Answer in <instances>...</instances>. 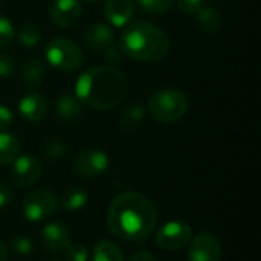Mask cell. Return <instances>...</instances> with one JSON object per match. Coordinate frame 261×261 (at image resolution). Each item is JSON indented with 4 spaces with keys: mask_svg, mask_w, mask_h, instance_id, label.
I'll use <instances>...</instances> for the list:
<instances>
[{
    "mask_svg": "<svg viewBox=\"0 0 261 261\" xmlns=\"http://www.w3.org/2000/svg\"><path fill=\"white\" fill-rule=\"evenodd\" d=\"M158 210L144 194L127 191L116 196L107 211L109 231L125 242L145 240L158 225Z\"/></svg>",
    "mask_w": 261,
    "mask_h": 261,
    "instance_id": "cell-1",
    "label": "cell"
},
{
    "mask_svg": "<svg viewBox=\"0 0 261 261\" xmlns=\"http://www.w3.org/2000/svg\"><path fill=\"white\" fill-rule=\"evenodd\" d=\"M81 104L95 110H112L128 95V78L115 66H95L75 81V93Z\"/></svg>",
    "mask_w": 261,
    "mask_h": 261,
    "instance_id": "cell-2",
    "label": "cell"
},
{
    "mask_svg": "<svg viewBox=\"0 0 261 261\" xmlns=\"http://www.w3.org/2000/svg\"><path fill=\"white\" fill-rule=\"evenodd\" d=\"M119 47L130 60L158 63L170 54L171 41L168 34L158 24L150 21H136L124 29Z\"/></svg>",
    "mask_w": 261,
    "mask_h": 261,
    "instance_id": "cell-3",
    "label": "cell"
},
{
    "mask_svg": "<svg viewBox=\"0 0 261 261\" xmlns=\"http://www.w3.org/2000/svg\"><path fill=\"white\" fill-rule=\"evenodd\" d=\"M188 107V96L174 87L156 90L147 102V110L151 118L161 124H174L180 121L187 115Z\"/></svg>",
    "mask_w": 261,
    "mask_h": 261,
    "instance_id": "cell-4",
    "label": "cell"
},
{
    "mask_svg": "<svg viewBox=\"0 0 261 261\" xmlns=\"http://www.w3.org/2000/svg\"><path fill=\"white\" fill-rule=\"evenodd\" d=\"M44 58L49 66L64 73L78 70L84 61L83 50L67 37H57L50 40L44 49Z\"/></svg>",
    "mask_w": 261,
    "mask_h": 261,
    "instance_id": "cell-5",
    "label": "cell"
},
{
    "mask_svg": "<svg viewBox=\"0 0 261 261\" xmlns=\"http://www.w3.org/2000/svg\"><path fill=\"white\" fill-rule=\"evenodd\" d=\"M58 205H60L58 197L52 191L46 188L35 190L24 197L21 213L26 220L37 223L50 219L57 213Z\"/></svg>",
    "mask_w": 261,
    "mask_h": 261,
    "instance_id": "cell-6",
    "label": "cell"
},
{
    "mask_svg": "<svg viewBox=\"0 0 261 261\" xmlns=\"http://www.w3.org/2000/svg\"><path fill=\"white\" fill-rule=\"evenodd\" d=\"M73 171L84 179H98L107 173L110 159L107 153L96 148H84L75 154L72 162Z\"/></svg>",
    "mask_w": 261,
    "mask_h": 261,
    "instance_id": "cell-7",
    "label": "cell"
},
{
    "mask_svg": "<svg viewBox=\"0 0 261 261\" xmlns=\"http://www.w3.org/2000/svg\"><path fill=\"white\" fill-rule=\"evenodd\" d=\"M193 239L191 226L180 220L167 222L156 232V245L165 251H179L185 248Z\"/></svg>",
    "mask_w": 261,
    "mask_h": 261,
    "instance_id": "cell-8",
    "label": "cell"
},
{
    "mask_svg": "<svg viewBox=\"0 0 261 261\" xmlns=\"http://www.w3.org/2000/svg\"><path fill=\"white\" fill-rule=\"evenodd\" d=\"M43 173L41 162L38 158L32 154H20L14 162H12V170H11V179L17 188H29L32 187Z\"/></svg>",
    "mask_w": 261,
    "mask_h": 261,
    "instance_id": "cell-9",
    "label": "cell"
},
{
    "mask_svg": "<svg viewBox=\"0 0 261 261\" xmlns=\"http://www.w3.org/2000/svg\"><path fill=\"white\" fill-rule=\"evenodd\" d=\"M188 260L190 261H220L222 245L219 239L210 232L197 234L190 240Z\"/></svg>",
    "mask_w": 261,
    "mask_h": 261,
    "instance_id": "cell-10",
    "label": "cell"
},
{
    "mask_svg": "<svg viewBox=\"0 0 261 261\" xmlns=\"http://www.w3.org/2000/svg\"><path fill=\"white\" fill-rule=\"evenodd\" d=\"M41 243L47 252L61 254L70 245V231L61 222L47 223L41 229Z\"/></svg>",
    "mask_w": 261,
    "mask_h": 261,
    "instance_id": "cell-11",
    "label": "cell"
},
{
    "mask_svg": "<svg viewBox=\"0 0 261 261\" xmlns=\"http://www.w3.org/2000/svg\"><path fill=\"white\" fill-rule=\"evenodd\" d=\"M80 0H54L50 5V20L58 28H70L81 17Z\"/></svg>",
    "mask_w": 261,
    "mask_h": 261,
    "instance_id": "cell-12",
    "label": "cell"
},
{
    "mask_svg": "<svg viewBox=\"0 0 261 261\" xmlns=\"http://www.w3.org/2000/svg\"><path fill=\"white\" fill-rule=\"evenodd\" d=\"M17 107H18V115L21 116V119L31 124L41 122L46 118L47 110H49V104L46 98L38 93H28L21 96Z\"/></svg>",
    "mask_w": 261,
    "mask_h": 261,
    "instance_id": "cell-13",
    "label": "cell"
},
{
    "mask_svg": "<svg viewBox=\"0 0 261 261\" xmlns=\"http://www.w3.org/2000/svg\"><path fill=\"white\" fill-rule=\"evenodd\" d=\"M84 44L92 52H104L112 44H115V32L110 24L106 23H95L89 26L83 34Z\"/></svg>",
    "mask_w": 261,
    "mask_h": 261,
    "instance_id": "cell-14",
    "label": "cell"
},
{
    "mask_svg": "<svg viewBox=\"0 0 261 261\" xmlns=\"http://www.w3.org/2000/svg\"><path fill=\"white\" fill-rule=\"evenodd\" d=\"M104 15L110 26L124 28L135 15V3L133 0H106Z\"/></svg>",
    "mask_w": 261,
    "mask_h": 261,
    "instance_id": "cell-15",
    "label": "cell"
},
{
    "mask_svg": "<svg viewBox=\"0 0 261 261\" xmlns=\"http://www.w3.org/2000/svg\"><path fill=\"white\" fill-rule=\"evenodd\" d=\"M57 116L67 124H72L80 119L83 113V104L73 93H63L55 102Z\"/></svg>",
    "mask_w": 261,
    "mask_h": 261,
    "instance_id": "cell-16",
    "label": "cell"
},
{
    "mask_svg": "<svg viewBox=\"0 0 261 261\" xmlns=\"http://www.w3.org/2000/svg\"><path fill=\"white\" fill-rule=\"evenodd\" d=\"M46 78V66L38 58H26L21 66V81L28 89L38 87Z\"/></svg>",
    "mask_w": 261,
    "mask_h": 261,
    "instance_id": "cell-17",
    "label": "cell"
},
{
    "mask_svg": "<svg viewBox=\"0 0 261 261\" xmlns=\"http://www.w3.org/2000/svg\"><path fill=\"white\" fill-rule=\"evenodd\" d=\"M89 200V194L86 193L84 188L72 185L69 188L64 190V193L61 194V199L58 200L61 208L67 213H76L80 210H83L86 206Z\"/></svg>",
    "mask_w": 261,
    "mask_h": 261,
    "instance_id": "cell-18",
    "label": "cell"
},
{
    "mask_svg": "<svg viewBox=\"0 0 261 261\" xmlns=\"http://www.w3.org/2000/svg\"><path fill=\"white\" fill-rule=\"evenodd\" d=\"M194 15H196V23H197V26H199L202 31L208 32V34L219 32L220 28H222V24H223V17H222V14H220L216 8H213V6H205V5H203Z\"/></svg>",
    "mask_w": 261,
    "mask_h": 261,
    "instance_id": "cell-19",
    "label": "cell"
},
{
    "mask_svg": "<svg viewBox=\"0 0 261 261\" xmlns=\"http://www.w3.org/2000/svg\"><path fill=\"white\" fill-rule=\"evenodd\" d=\"M147 118V112L141 104H130L122 109L119 115V124L125 130H136L139 128Z\"/></svg>",
    "mask_w": 261,
    "mask_h": 261,
    "instance_id": "cell-20",
    "label": "cell"
},
{
    "mask_svg": "<svg viewBox=\"0 0 261 261\" xmlns=\"http://www.w3.org/2000/svg\"><path fill=\"white\" fill-rule=\"evenodd\" d=\"M20 141L8 133L0 132V165H11L20 156Z\"/></svg>",
    "mask_w": 261,
    "mask_h": 261,
    "instance_id": "cell-21",
    "label": "cell"
},
{
    "mask_svg": "<svg viewBox=\"0 0 261 261\" xmlns=\"http://www.w3.org/2000/svg\"><path fill=\"white\" fill-rule=\"evenodd\" d=\"M92 261H124V254L116 243L101 240L92 251Z\"/></svg>",
    "mask_w": 261,
    "mask_h": 261,
    "instance_id": "cell-22",
    "label": "cell"
},
{
    "mask_svg": "<svg viewBox=\"0 0 261 261\" xmlns=\"http://www.w3.org/2000/svg\"><path fill=\"white\" fill-rule=\"evenodd\" d=\"M15 37L24 47H34L41 41L43 31L35 23H24L18 28V31L15 32Z\"/></svg>",
    "mask_w": 261,
    "mask_h": 261,
    "instance_id": "cell-23",
    "label": "cell"
},
{
    "mask_svg": "<svg viewBox=\"0 0 261 261\" xmlns=\"http://www.w3.org/2000/svg\"><path fill=\"white\" fill-rule=\"evenodd\" d=\"M67 153V144L60 138H52L46 141L41 147V154L47 161H58Z\"/></svg>",
    "mask_w": 261,
    "mask_h": 261,
    "instance_id": "cell-24",
    "label": "cell"
},
{
    "mask_svg": "<svg viewBox=\"0 0 261 261\" xmlns=\"http://www.w3.org/2000/svg\"><path fill=\"white\" fill-rule=\"evenodd\" d=\"M136 3L144 12L159 15L171 9V6L174 5V0H136Z\"/></svg>",
    "mask_w": 261,
    "mask_h": 261,
    "instance_id": "cell-25",
    "label": "cell"
},
{
    "mask_svg": "<svg viewBox=\"0 0 261 261\" xmlns=\"http://www.w3.org/2000/svg\"><path fill=\"white\" fill-rule=\"evenodd\" d=\"M9 246H11V251L14 254L21 255V257L31 255L34 251V243L26 236H14L9 242Z\"/></svg>",
    "mask_w": 261,
    "mask_h": 261,
    "instance_id": "cell-26",
    "label": "cell"
},
{
    "mask_svg": "<svg viewBox=\"0 0 261 261\" xmlns=\"http://www.w3.org/2000/svg\"><path fill=\"white\" fill-rule=\"evenodd\" d=\"M14 40H15V28L12 21L8 17L0 15V49L11 46Z\"/></svg>",
    "mask_w": 261,
    "mask_h": 261,
    "instance_id": "cell-27",
    "label": "cell"
},
{
    "mask_svg": "<svg viewBox=\"0 0 261 261\" xmlns=\"http://www.w3.org/2000/svg\"><path fill=\"white\" fill-rule=\"evenodd\" d=\"M66 252V260L67 261H89L90 258V252L84 245L75 243V245H69Z\"/></svg>",
    "mask_w": 261,
    "mask_h": 261,
    "instance_id": "cell-28",
    "label": "cell"
},
{
    "mask_svg": "<svg viewBox=\"0 0 261 261\" xmlns=\"http://www.w3.org/2000/svg\"><path fill=\"white\" fill-rule=\"evenodd\" d=\"M14 70H15L14 58L6 52H0V80L12 76Z\"/></svg>",
    "mask_w": 261,
    "mask_h": 261,
    "instance_id": "cell-29",
    "label": "cell"
},
{
    "mask_svg": "<svg viewBox=\"0 0 261 261\" xmlns=\"http://www.w3.org/2000/svg\"><path fill=\"white\" fill-rule=\"evenodd\" d=\"M205 0H177V8L182 14L191 15L196 14L202 6H203Z\"/></svg>",
    "mask_w": 261,
    "mask_h": 261,
    "instance_id": "cell-30",
    "label": "cell"
},
{
    "mask_svg": "<svg viewBox=\"0 0 261 261\" xmlns=\"http://www.w3.org/2000/svg\"><path fill=\"white\" fill-rule=\"evenodd\" d=\"M102 55H104L106 61L110 63V66L119 64V63L122 61V58L125 57L124 52H122V49H121L119 46H116V44H112L109 49H106V50L102 52Z\"/></svg>",
    "mask_w": 261,
    "mask_h": 261,
    "instance_id": "cell-31",
    "label": "cell"
},
{
    "mask_svg": "<svg viewBox=\"0 0 261 261\" xmlns=\"http://www.w3.org/2000/svg\"><path fill=\"white\" fill-rule=\"evenodd\" d=\"M14 122V115L9 107L0 104V132H6Z\"/></svg>",
    "mask_w": 261,
    "mask_h": 261,
    "instance_id": "cell-32",
    "label": "cell"
},
{
    "mask_svg": "<svg viewBox=\"0 0 261 261\" xmlns=\"http://www.w3.org/2000/svg\"><path fill=\"white\" fill-rule=\"evenodd\" d=\"M14 200V193L9 185L0 184V210L9 206Z\"/></svg>",
    "mask_w": 261,
    "mask_h": 261,
    "instance_id": "cell-33",
    "label": "cell"
},
{
    "mask_svg": "<svg viewBox=\"0 0 261 261\" xmlns=\"http://www.w3.org/2000/svg\"><path fill=\"white\" fill-rule=\"evenodd\" d=\"M130 261H159L153 254H150V252H136L132 258H130Z\"/></svg>",
    "mask_w": 261,
    "mask_h": 261,
    "instance_id": "cell-34",
    "label": "cell"
},
{
    "mask_svg": "<svg viewBox=\"0 0 261 261\" xmlns=\"http://www.w3.org/2000/svg\"><path fill=\"white\" fill-rule=\"evenodd\" d=\"M0 261H8V248L3 242H0Z\"/></svg>",
    "mask_w": 261,
    "mask_h": 261,
    "instance_id": "cell-35",
    "label": "cell"
},
{
    "mask_svg": "<svg viewBox=\"0 0 261 261\" xmlns=\"http://www.w3.org/2000/svg\"><path fill=\"white\" fill-rule=\"evenodd\" d=\"M214 2H229V0H214Z\"/></svg>",
    "mask_w": 261,
    "mask_h": 261,
    "instance_id": "cell-36",
    "label": "cell"
},
{
    "mask_svg": "<svg viewBox=\"0 0 261 261\" xmlns=\"http://www.w3.org/2000/svg\"><path fill=\"white\" fill-rule=\"evenodd\" d=\"M84 2H90L92 3V2H98V0H84Z\"/></svg>",
    "mask_w": 261,
    "mask_h": 261,
    "instance_id": "cell-37",
    "label": "cell"
},
{
    "mask_svg": "<svg viewBox=\"0 0 261 261\" xmlns=\"http://www.w3.org/2000/svg\"><path fill=\"white\" fill-rule=\"evenodd\" d=\"M52 261H61V260H52Z\"/></svg>",
    "mask_w": 261,
    "mask_h": 261,
    "instance_id": "cell-38",
    "label": "cell"
}]
</instances>
